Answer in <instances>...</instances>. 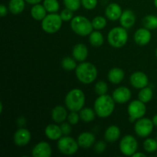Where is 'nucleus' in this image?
<instances>
[{
  "label": "nucleus",
  "mask_w": 157,
  "mask_h": 157,
  "mask_svg": "<svg viewBox=\"0 0 157 157\" xmlns=\"http://www.w3.org/2000/svg\"><path fill=\"white\" fill-rule=\"evenodd\" d=\"M115 103L113 98L110 95H100L94 102L95 113L101 118L108 117L114 110Z\"/></svg>",
  "instance_id": "nucleus-1"
},
{
  "label": "nucleus",
  "mask_w": 157,
  "mask_h": 157,
  "mask_svg": "<svg viewBox=\"0 0 157 157\" xmlns=\"http://www.w3.org/2000/svg\"><path fill=\"white\" fill-rule=\"evenodd\" d=\"M76 76L78 81L85 84L94 82L98 77V69L90 62H83L77 66Z\"/></svg>",
  "instance_id": "nucleus-2"
},
{
  "label": "nucleus",
  "mask_w": 157,
  "mask_h": 157,
  "mask_svg": "<svg viewBox=\"0 0 157 157\" xmlns=\"http://www.w3.org/2000/svg\"><path fill=\"white\" fill-rule=\"evenodd\" d=\"M84 103L85 95L80 89L70 90L65 97V105L71 111H80L84 107Z\"/></svg>",
  "instance_id": "nucleus-3"
},
{
  "label": "nucleus",
  "mask_w": 157,
  "mask_h": 157,
  "mask_svg": "<svg viewBox=\"0 0 157 157\" xmlns=\"http://www.w3.org/2000/svg\"><path fill=\"white\" fill-rule=\"evenodd\" d=\"M71 29L81 36H87L93 32V25L88 18L82 15L74 17L71 21Z\"/></svg>",
  "instance_id": "nucleus-4"
},
{
  "label": "nucleus",
  "mask_w": 157,
  "mask_h": 157,
  "mask_svg": "<svg viewBox=\"0 0 157 157\" xmlns=\"http://www.w3.org/2000/svg\"><path fill=\"white\" fill-rule=\"evenodd\" d=\"M128 40V34L124 27H115L109 32L107 41L113 48H120L124 46Z\"/></svg>",
  "instance_id": "nucleus-5"
},
{
  "label": "nucleus",
  "mask_w": 157,
  "mask_h": 157,
  "mask_svg": "<svg viewBox=\"0 0 157 157\" xmlns=\"http://www.w3.org/2000/svg\"><path fill=\"white\" fill-rule=\"evenodd\" d=\"M62 21L60 15L57 13H51L46 15L42 20L41 28L47 33H55L61 28Z\"/></svg>",
  "instance_id": "nucleus-6"
},
{
  "label": "nucleus",
  "mask_w": 157,
  "mask_h": 157,
  "mask_svg": "<svg viewBox=\"0 0 157 157\" xmlns=\"http://www.w3.org/2000/svg\"><path fill=\"white\" fill-rule=\"evenodd\" d=\"M79 148L78 141L75 140L72 137L65 136L58 140V149L61 153L64 155H73L77 153Z\"/></svg>",
  "instance_id": "nucleus-7"
},
{
  "label": "nucleus",
  "mask_w": 157,
  "mask_h": 157,
  "mask_svg": "<svg viewBox=\"0 0 157 157\" xmlns=\"http://www.w3.org/2000/svg\"><path fill=\"white\" fill-rule=\"evenodd\" d=\"M127 111H128L129 117H129L130 122H134L135 121L140 119L145 115L146 112H147L145 103L140 100L132 101L129 104Z\"/></svg>",
  "instance_id": "nucleus-8"
},
{
  "label": "nucleus",
  "mask_w": 157,
  "mask_h": 157,
  "mask_svg": "<svg viewBox=\"0 0 157 157\" xmlns=\"http://www.w3.org/2000/svg\"><path fill=\"white\" fill-rule=\"evenodd\" d=\"M138 148V143L134 136L127 135L124 136L120 143V150L124 155L127 156H133Z\"/></svg>",
  "instance_id": "nucleus-9"
},
{
  "label": "nucleus",
  "mask_w": 157,
  "mask_h": 157,
  "mask_svg": "<svg viewBox=\"0 0 157 157\" xmlns=\"http://www.w3.org/2000/svg\"><path fill=\"white\" fill-rule=\"evenodd\" d=\"M153 122L149 118H140L135 124L134 130L140 137H147L153 130Z\"/></svg>",
  "instance_id": "nucleus-10"
},
{
  "label": "nucleus",
  "mask_w": 157,
  "mask_h": 157,
  "mask_svg": "<svg viewBox=\"0 0 157 157\" xmlns=\"http://www.w3.org/2000/svg\"><path fill=\"white\" fill-rule=\"evenodd\" d=\"M130 81L133 87L137 89H142L147 87L149 83V79L145 73L141 71H136L132 74L130 76Z\"/></svg>",
  "instance_id": "nucleus-11"
},
{
  "label": "nucleus",
  "mask_w": 157,
  "mask_h": 157,
  "mask_svg": "<svg viewBox=\"0 0 157 157\" xmlns=\"http://www.w3.org/2000/svg\"><path fill=\"white\" fill-rule=\"evenodd\" d=\"M32 135L30 131L25 128H19L14 134V142L18 147L26 146L31 140Z\"/></svg>",
  "instance_id": "nucleus-12"
},
{
  "label": "nucleus",
  "mask_w": 157,
  "mask_h": 157,
  "mask_svg": "<svg viewBox=\"0 0 157 157\" xmlns=\"http://www.w3.org/2000/svg\"><path fill=\"white\" fill-rule=\"evenodd\" d=\"M112 98L117 104H125L131 98V91L127 87H120L113 92Z\"/></svg>",
  "instance_id": "nucleus-13"
},
{
  "label": "nucleus",
  "mask_w": 157,
  "mask_h": 157,
  "mask_svg": "<svg viewBox=\"0 0 157 157\" xmlns=\"http://www.w3.org/2000/svg\"><path fill=\"white\" fill-rule=\"evenodd\" d=\"M52 147L47 142H40L35 146L32 152L34 157H50L52 156Z\"/></svg>",
  "instance_id": "nucleus-14"
},
{
  "label": "nucleus",
  "mask_w": 157,
  "mask_h": 157,
  "mask_svg": "<svg viewBox=\"0 0 157 157\" xmlns=\"http://www.w3.org/2000/svg\"><path fill=\"white\" fill-rule=\"evenodd\" d=\"M136 21V16L134 12L130 9L124 11L120 18V23L121 26L125 29H130L133 27Z\"/></svg>",
  "instance_id": "nucleus-15"
},
{
  "label": "nucleus",
  "mask_w": 157,
  "mask_h": 157,
  "mask_svg": "<svg viewBox=\"0 0 157 157\" xmlns=\"http://www.w3.org/2000/svg\"><path fill=\"white\" fill-rule=\"evenodd\" d=\"M123 13V11L120 5L117 3H110L107 6L105 10V15L108 19L111 21H116V20L120 19L121 15Z\"/></svg>",
  "instance_id": "nucleus-16"
},
{
  "label": "nucleus",
  "mask_w": 157,
  "mask_h": 157,
  "mask_svg": "<svg viewBox=\"0 0 157 157\" xmlns=\"http://www.w3.org/2000/svg\"><path fill=\"white\" fill-rule=\"evenodd\" d=\"M134 40L139 45L147 44L151 40V33L150 30L146 28L138 29L134 35Z\"/></svg>",
  "instance_id": "nucleus-17"
},
{
  "label": "nucleus",
  "mask_w": 157,
  "mask_h": 157,
  "mask_svg": "<svg viewBox=\"0 0 157 157\" xmlns=\"http://www.w3.org/2000/svg\"><path fill=\"white\" fill-rule=\"evenodd\" d=\"M95 142V136L90 132H84L78 136V143L82 148H90Z\"/></svg>",
  "instance_id": "nucleus-18"
},
{
  "label": "nucleus",
  "mask_w": 157,
  "mask_h": 157,
  "mask_svg": "<svg viewBox=\"0 0 157 157\" xmlns=\"http://www.w3.org/2000/svg\"><path fill=\"white\" fill-rule=\"evenodd\" d=\"M72 55L76 61H84L88 55V50L85 44H78L74 47Z\"/></svg>",
  "instance_id": "nucleus-19"
},
{
  "label": "nucleus",
  "mask_w": 157,
  "mask_h": 157,
  "mask_svg": "<svg viewBox=\"0 0 157 157\" xmlns=\"http://www.w3.org/2000/svg\"><path fill=\"white\" fill-rule=\"evenodd\" d=\"M46 136L52 140H58L62 136L61 127L55 124H49L46 127L44 130Z\"/></svg>",
  "instance_id": "nucleus-20"
},
{
  "label": "nucleus",
  "mask_w": 157,
  "mask_h": 157,
  "mask_svg": "<svg viewBox=\"0 0 157 157\" xmlns=\"http://www.w3.org/2000/svg\"><path fill=\"white\" fill-rule=\"evenodd\" d=\"M52 120L55 123H62L67 118V110L63 106H56L52 110Z\"/></svg>",
  "instance_id": "nucleus-21"
},
{
  "label": "nucleus",
  "mask_w": 157,
  "mask_h": 157,
  "mask_svg": "<svg viewBox=\"0 0 157 157\" xmlns=\"http://www.w3.org/2000/svg\"><path fill=\"white\" fill-rule=\"evenodd\" d=\"M124 78V71L119 67H114L108 72V80L112 84H120Z\"/></svg>",
  "instance_id": "nucleus-22"
},
{
  "label": "nucleus",
  "mask_w": 157,
  "mask_h": 157,
  "mask_svg": "<svg viewBox=\"0 0 157 157\" xmlns=\"http://www.w3.org/2000/svg\"><path fill=\"white\" fill-rule=\"evenodd\" d=\"M121 136V130L119 127L115 125H112L109 127L106 130L105 133H104V137L107 141L110 143L115 142Z\"/></svg>",
  "instance_id": "nucleus-23"
},
{
  "label": "nucleus",
  "mask_w": 157,
  "mask_h": 157,
  "mask_svg": "<svg viewBox=\"0 0 157 157\" xmlns=\"http://www.w3.org/2000/svg\"><path fill=\"white\" fill-rule=\"evenodd\" d=\"M46 9L42 5L38 4L34 5L33 7L31 9V15L34 19L37 20V21H42L46 16Z\"/></svg>",
  "instance_id": "nucleus-24"
},
{
  "label": "nucleus",
  "mask_w": 157,
  "mask_h": 157,
  "mask_svg": "<svg viewBox=\"0 0 157 157\" xmlns=\"http://www.w3.org/2000/svg\"><path fill=\"white\" fill-rule=\"evenodd\" d=\"M25 0H10L9 3V9L14 15H18L23 12L25 7Z\"/></svg>",
  "instance_id": "nucleus-25"
},
{
  "label": "nucleus",
  "mask_w": 157,
  "mask_h": 157,
  "mask_svg": "<svg viewBox=\"0 0 157 157\" xmlns=\"http://www.w3.org/2000/svg\"><path fill=\"white\" fill-rule=\"evenodd\" d=\"M89 40H90V44L94 47H100L104 44V36L98 30L92 32L90 34Z\"/></svg>",
  "instance_id": "nucleus-26"
},
{
  "label": "nucleus",
  "mask_w": 157,
  "mask_h": 157,
  "mask_svg": "<svg viewBox=\"0 0 157 157\" xmlns=\"http://www.w3.org/2000/svg\"><path fill=\"white\" fill-rule=\"evenodd\" d=\"M153 90L150 87H145L140 90V91L138 94V98L140 101H143L144 103H148L153 98Z\"/></svg>",
  "instance_id": "nucleus-27"
},
{
  "label": "nucleus",
  "mask_w": 157,
  "mask_h": 157,
  "mask_svg": "<svg viewBox=\"0 0 157 157\" xmlns=\"http://www.w3.org/2000/svg\"><path fill=\"white\" fill-rule=\"evenodd\" d=\"M143 25L149 30L157 29V17L153 15H147L143 19Z\"/></svg>",
  "instance_id": "nucleus-28"
},
{
  "label": "nucleus",
  "mask_w": 157,
  "mask_h": 157,
  "mask_svg": "<svg viewBox=\"0 0 157 157\" xmlns=\"http://www.w3.org/2000/svg\"><path fill=\"white\" fill-rule=\"evenodd\" d=\"M80 117L84 122L89 123L94 121L95 117V113L92 109L89 107L82 108L80 110Z\"/></svg>",
  "instance_id": "nucleus-29"
},
{
  "label": "nucleus",
  "mask_w": 157,
  "mask_h": 157,
  "mask_svg": "<svg viewBox=\"0 0 157 157\" xmlns=\"http://www.w3.org/2000/svg\"><path fill=\"white\" fill-rule=\"evenodd\" d=\"M43 6L49 13H55L59 10L60 8L58 0H44Z\"/></svg>",
  "instance_id": "nucleus-30"
},
{
  "label": "nucleus",
  "mask_w": 157,
  "mask_h": 157,
  "mask_svg": "<svg viewBox=\"0 0 157 157\" xmlns=\"http://www.w3.org/2000/svg\"><path fill=\"white\" fill-rule=\"evenodd\" d=\"M144 148L148 153H153L157 150V141L154 139L149 138L144 143Z\"/></svg>",
  "instance_id": "nucleus-31"
},
{
  "label": "nucleus",
  "mask_w": 157,
  "mask_h": 157,
  "mask_svg": "<svg viewBox=\"0 0 157 157\" xmlns=\"http://www.w3.org/2000/svg\"><path fill=\"white\" fill-rule=\"evenodd\" d=\"M61 66L66 71H72L77 67V64L75 60L70 57H66L61 61Z\"/></svg>",
  "instance_id": "nucleus-32"
},
{
  "label": "nucleus",
  "mask_w": 157,
  "mask_h": 157,
  "mask_svg": "<svg viewBox=\"0 0 157 157\" xmlns=\"http://www.w3.org/2000/svg\"><path fill=\"white\" fill-rule=\"evenodd\" d=\"M92 25H93L94 29L99 31L104 29V27L107 25V21H106V18L104 17L97 16L92 21Z\"/></svg>",
  "instance_id": "nucleus-33"
},
{
  "label": "nucleus",
  "mask_w": 157,
  "mask_h": 157,
  "mask_svg": "<svg viewBox=\"0 0 157 157\" xmlns=\"http://www.w3.org/2000/svg\"><path fill=\"white\" fill-rule=\"evenodd\" d=\"M64 6L73 12L78 10L81 5V0H63Z\"/></svg>",
  "instance_id": "nucleus-34"
},
{
  "label": "nucleus",
  "mask_w": 157,
  "mask_h": 157,
  "mask_svg": "<svg viewBox=\"0 0 157 157\" xmlns=\"http://www.w3.org/2000/svg\"><path fill=\"white\" fill-rule=\"evenodd\" d=\"M94 90L97 94L104 95L107 94V90H108V87H107V84H106L104 81H98V82L95 84Z\"/></svg>",
  "instance_id": "nucleus-35"
},
{
  "label": "nucleus",
  "mask_w": 157,
  "mask_h": 157,
  "mask_svg": "<svg viewBox=\"0 0 157 157\" xmlns=\"http://www.w3.org/2000/svg\"><path fill=\"white\" fill-rule=\"evenodd\" d=\"M60 15H61V18L63 21H70V20H71L74 18V12L71 10V9L66 8L64 10L61 11Z\"/></svg>",
  "instance_id": "nucleus-36"
},
{
  "label": "nucleus",
  "mask_w": 157,
  "mask_h": 157,
  "mask_svg": "<svg viewBox=\"0 0 157 157\" xmlns=\"http://www.w3.org/2000/svg\"><path fill=\"white\" fill-rule=\"evenodd\" d=\"M81 5L84 9L92 10L95 9L98 5V0H81Z\"/></svg>",
  "instance_id": "nucleus-37"
},
{
  "label": "nucleus",
  "mask_w": 157,
  "mask_h": 157,
  "mask_svg": "<svg viewBox=\"0 0 157 157\" xmlns=\"http://www.w3.org/2000/svg\"><path fill=\"white\" fill-rule=\"evenodd\" d=\"M80 115L77 113V111H71V113H69L68 116H67V120H68V122L71 124H77L79 121L80 119Z\"/></svg>",
  "instance_id": "nucleus-38"
},
{
  "label": "nucleus",
  "mask_w": 157,
  "mask_h": 157,
  "mask_svg": "<svg viewBox=\"0 0 157 157\" xmlns=\"http://www.w3.org/2000/svg\"><path fill=\"white\" fill-rule=\"evenodd\" d=\"M106 148H107V145L104 141H99L94 145V150L97 153H104Z\"/></svg>",
  "instance_id": "nucleus-39"
},
{
  "label": "nucleus",
  "mask_w": 157,
  "mask_h": 157,
  "mask_svg": "<svg viewBox=\"0 0 157 157\" xmlns=\"http://www.w3.org/2000/svg\"><path fill=\"white\" fill-rule=\"evenodd\" d=\"M60 127H61L62 133L65 136H68L71 133V127L67 123H63Z\"/></svg>",
  "instance_id": "nucleus-40"
},
{
  "label": "nucleus",
  "mask_w": 157,
  "mask_h": 157,
  "mask_svg": "<svg viewBox=\"0 0 157 157\" xmlns=\"http://www.w3.org/2000/svg\"><path fill=\"white\" fill-rule=\"evenodd\" d=\"M7 12H8V9L6 8V6L5 5L2 4L0 6V15H1L2 18L6 16L7 15Z\"/></svg>",
  "instance_id": "nucleus-41"
},
{
  "label": "nucleus",
  "mask_w": 157,
  "mask_h": 157,
  "mask_svg": "<svg viewBox=\"0 0 157 157\" xmlns=\"http://www.w3.org/2000/svg\"><path fill=\"white\" fill-rule=\"evenodd\" d=\"M26 2L29 3V4L32 5H35V4H38L41 2V0H25Z\"/></svg>",
  "instance_id": "nucleus-42"
},
{
  "label": "nucleus",
  "mask_w": 157,
  "mask_h": 157,
  "mask_svg": "<svg viewBox=\"0 0 157 157\" xmlns=\"http://www.w3.org/2000/svg\"><path fill=\"white\" fill-rule=\"evenodd\" d=\"M25 124V119H24V118H22V117L18 119V125L22 126V125H24Z\"/></svg>",
  "instance_id": "nucleus-43"
},
{
  "label": "nucleus",
  "mask_w": 157,
  "mask_h": 157,
  "mask_svg": "<svg viewBox=\"0 0 157 157\" xmlns=\"http://www.w3.org/2000/svg\"><path fill=\"white\" fill-rule=\"evenodd\" d=\"M133 157H138V156H144V157H145L146 156V155L144 154V153H135L133 155Z\"/></svg>",
  "instance_id": "nucleus-44"
},
{
  "label": "nucleus",
  "mask_w": 157,
  "mask_h": 157,
  "mask_svg": "<svg viewBox=\"0 0 157 157\" xmlns=\"http://www.w3.org/2000/svg\"><path fill=\"white\" fill-rule=\"evenodd\" d=\"M152 121H153V124H154L156 127H157V114H156L154 117H153V120H152Z\"/></svg>",
  "instance_id": "nucleus-45"
},
{
  "label": "nucleus",
  "mask_w": 157,
  "mask_h": 157,
  "mask_svg": "<svg viewBox=\"0 0 157 157\" xmlns=\"http://www.w3.org/2000/svg\"><path fill=\"white\" fill-rule=\"evenodd\" d=\"M0 112H2V104L1 103V104H0Z\"/></svg>",
  "instance_id": "nucleus-46"
},
{
  "label": "nucleus",
  "mask_w": 157,
  "mask_h": 157,
  "mask_svg": "<svg viewBox=\"0 0 157 157\" xmlns=\"http://www.w3.org/2000/svg\"><path fill=\"white\" fill-rule=\"evenodd\" d=\"M154 5H155V6L157 8V0H154Z\"/></svg>",
  "instance_id": "nucleus-47"
},
{
  "label": "nucleus",
  "mask_w": 157,
  "mask_h": 157,
  "mask_svg": "<svg viewBox=\"0 0 157 157\" xmlns=\"http://www.w3.org/2000/svg\"><path fill=\"white\" fill-rule=\"evenodd\" d=\"M156 57H157V48H156Z\"/></svg>",
  "instance_id": "nucleus-48"
},
{
  "label": "nucleus",
  "mask_w": 157,
  "mask_h": 157,
  "mask_svg": "<svg viewBox=\"0 0 157 157\" xmlns=\"http://www.w3.org/2000/svg\"><path fill=\"white\" fill-rule=\"evenodd\" d=\"M156 139H157V136H156Z\"/></svg>",
  "instance_id": "nucleus-49"
}]
</instances>
